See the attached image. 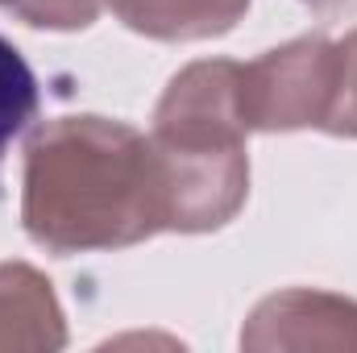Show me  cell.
Returning a JSON list of instances; mask_svg holds the SVG:
<instances>
[{
	"label": "cell",
	"mask_w": 357,
	"mask_h": 353,
	"mask_svg": "<svg viewBox=\"0 0 357 353\" xmlns=\"http://www.w3.org/2000/svg\"><path fill=\"white\" fill-rule=\"evenodd\" d=\"M21 225L50 254L137 246L175 225L154 137L108 117H59L25 150Z\"/></svg>",
	"instance_id": "cell-1"
},
{
	"label": "cell",
	"mask_w": 357,
	"mask_h": 353,
	"mask_svg": "<svg viewBox=\"0 0 357 353\" xmlns=\"http://www.w3.org/2000/svg\"><path fill=\"white\" fill-rule=\"evenodd\" d=\"M245 117L241 63H191L171 80L154 112V146L167 163L178 233L220 229L245 200Z\"/></svg>",
	"instance_id": "cell-2"
},
{
	"label": "cell",
	"mask_w": 357,
	"mask_h": 353,
	"mask_svg": "<svg viewBox=\"0 0 357 353\" xmlns=\"http://www.w3.org/2000/svg\"><path fill=\"white\" fill-rule=\"evenodd\" d=\"M337 91V42L299 38L241 67L245 129H324Z\"/></svg>",
	"instance_id": "cell-3"
},
{
	"label": "cell",
	"mask_w": 357,
	"mask_h": 353,
	"mask_svg": "<svg viewBox=\"0 0 357 353\" xmlns=\"http://www.w3.org/2000/svg\"><path fill=\"white\" fill-rule=\"evenodd\" d=\"M63 308L50 283L25 262L0 266V350H59Z\"/></svg>",
	"instance_id": "cell-4"
},
{
	"label": "cell",
	"mask_w": 357,
	"mask_h": 353,
	"mask_svg": "<svg viewBox=\"0 0 357 353\" xmlns=\"http://www.w3.org/2000/svg\"><path fill=\"white\" fill-rule=\"evenodd\" d=\"M112 13L158 42H204L229 33L250 0H108Z\"/></svg>",
	"instance_id": "cell-5"
},
{
	"label": "cell",
	"mask_w": 357,
	"mask_h": 353,
	"mask_svg": "<svg viewBox=\"0 0 357 353\" xmlns=\"http://www.w3.org/2000/svg\"><path fill=\"white\" fill-rule=\"evenodd\" d=\"M38 117V75L25 63V54L0 38V167L8 146L29 129V121Z\"/></svg>",
	"instance_id": "cell-6"
},
{
	"label": "cell",
	"mask_w": 357,
	"mask_h": 353,
	"mask_svg": "<svg viewBox=\"0 0 357 353\" xmlns=\"http://www.w3.org/2000/svg\"><path fill=\"white\" fill-rule=\"evenodd\" d=\"M0 8L38 29H84L96 21L100 0H0Z\"/></svg>",
	"instance_id": "cell-7"
},
{
	"label": "cell",
	"mask_w": 357,
	"mask_h": 353,
	"mask_svg": "<svg viewBox=\"0 0 357 353\" xmlns=\"http://www.w3.org/2000/svg\"><path fill=\"white\" fill-rule=\"evenodd\" d=\"M324 133L357 137V29L345 42H337V91H333Z\"/></svg>",
	"instance_id": "cell-8"
},
{
	"label": "cell",
	"mask_w": 357,
	"mask_h": 353,
	"mask_svg": "<svg viewBox=\"0 0 357 353\" xmlns=\"http://www.w3.org/2000/svg\"><path fill=\"white\" fill-rule=\"evenodd\" d=\"M307 8H316V13H349L357 8V0H303Z\"/></svg>",
	"instance_id": "cell-9"
}]
</instances>
